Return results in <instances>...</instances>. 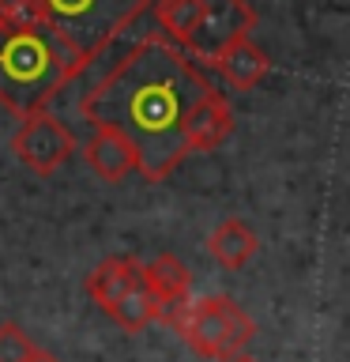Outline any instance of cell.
Returning <instances> with one entry per match:
<instances>
[{
    "instance_id": "6da1fadb",
    "label": "cell",
    "mask_w": 350,
    "mask_h": 362,
    "mask_svg": "<svg viewBox=\"0 0 350 362\" xmlns=\"http://www.w3.org/2000/svg\"><path fill=\"white\" fill-rule=\"evenodd\" d=\"M211 90L196 61L166 34H147L87 87L79 113L90 129H117L140 155L143 181H166L188 155V117Z\"/></svg>"
},
{
    "instance_id": "7a4b0ae2",
    "label": "cell",
    "mask_w": 350,
    "mask_h": 362,
    "mask_svg": "<svg viewBox=\"0 0 350 362\" xmlns=\"http://www.w3.org/2000/svg\"><path fill=\"white\" fill-rule=\"evenodd\" d=\"M83 68L87 61L49 23L0 27V102L19 121L38 110H49V102L76 76H83Z\"/></svg>"
},
{
    "instance_id": "3957f363",
    "label": "cell",
    "mask_w": 350,
    "mask_h": 362,
    "mask_svg": "<svg viewBox=\"0 0 350 362\" xmlns=\"http://www.w3.org/2000/svg\"><path fill=\"white\" fill-rule=\"evenodd\" d=\"M162 321L200 358H211V362H230L237 355H245L248 339L256 336V321L230 294H207V298H196V302L166 305Z\"/></svg>"
},
{
    "instance_id": "277c9868",
    "label": "cell",
    "mask_w": 350,
    "mask_h": 362,
    "mask_svg": "<svg viewBox=\"0 0 350 362\" xmlns=\"http://www.w3.org/2000/svg\"><path fill=\"white\" fill-rule=\"evenodd\" d=\"M45 23L90 64L102 57L155 0H38Z\"/></svg>"
},
{
    "instance_id": "5b68a950",
    "label": "cell",
    "mask_w": 350,
    "mask_h": 362,
    "mask_svg": "<svg viewBox=\"0 0 350 362\" xmlns=\"http://www.w3.org/2000/svg\"><path fill=\"white\" fill-rule=\"evenodd\" d=\"M11 151L23 166H30L34 174H53L61 170L76 151V136L68 132V124L61 117H53L49 110H38L30 117L19 121V132L11 140Z\"/></svg>"
},
{
    "instance_id": "8992f818",
    "label": "cell",
    "mask_w": 350,
    "mask_h": 362,
    "mask_svg": "<svg viewBox=\"0 0 350 362\" xmlns=\"http://www.w3.org/2000/svg\"><path fill=\"white\" fill-rule=\"evenodd\" d=\"M253 27H256V11L248 0H203V19L188 45V57L215 64V57L226 45H234L237 38H248Z\"/></svg>"
},
{
    "instance_id": "52a82bcc",
    "label": "cell",
    "mask_w": 350,
    "mask_h": 362,
    "mask_svg": "<svg viewBox=\"0 0 350 362\" xmlns=\"http://www.w3.org/2000/svg\"><path fill=\"white\" fill-rule=\"evenodd\" d=\"M83 158L109 185H117V181H124L128 174L140 170V155H135L132 140L121 136L117 129H90V140L83 144Z\"/></svg>"
},
{
    "instance_id": "ba28073f",
    "label": "cell",
    "mask_w": 350,
    "mask_h": 362,
    "mask_svg": "<svg viewBox=\"0 0 350 362\" xmlns=\"http://www.w3.org/2000/svg\"><path fill=\"white\" fill-rule=\"evenodd\" d=\"M234 132V110H230V98L222 90H207L196 110L188 117V129H185V140H188V151H215L219 144L230 140Z\"/></svg>"
},
{
    "instance_id": "9c48e42d",
    "label": "cell",
    "mask_w": 350,
    "mask_h": 362,
    "mask_svg": "<svg viewBox=\"0 0 350 362\" xmlns=\"http://www.w3.org/2000/svg\"><path fill=\"white\" fill-rule=\"evenodd\" d=\"M147 283V264L135 257H109L87 276V294L95 298L102 310H109L117 298Z\"/></svg>"
},
{
    "instance_id": "30bf717a",
    "label": "cell",
    "mask_w": 350,
    "mask_h": 362,
    "mask_svg": "<svg viewBox=\"0 0 350 362\" xmlns=\"http://www.w3.org/2000/svg\"><path fill=\"white\" fill-rule=\"evenodd\" d=\"M215 68H219L237 90H253L256 83H264V76L271 72V61L253 38H237L234 45H226V49L215 57Z\"/></svg>"
},
{
    "instance_id": "8fae6325",
    "label": "cell",
    "mask_w": 350,
    "mask_h": 362,
    "mask_svg": "<svg viewBox=\"0 0 350 362\" xmlns=\"http://www.w3.org/2000/svg\"><path fill=\"white\" fill-rule=\"evenodd\" d=\"M256 249H260V238H256L253 226L241 223V219H222L207 238V253L219 260L222 268H245L248 257H256Z\"/></svg>"
},
{
    "instance_id": "7c38bea8",
    "label": "cell",
    "mask_w": 350,
    "mask_h": 362,
    "mask_svg": "<svg viewBox=\"0 0 350 362\" xmlns=\"http://www.w3.org/2000/svg\"><path fill=\"white\" fill-rule=\"evenodd\" d=\"M106 313L113 317V325H121V328H124V332H143L147 325L162 321L166 302L158 298L155 287H151V279H147L143 287H135V291L124 294V298H117Z\"/></svg>"
},
{
    "instance_id": "4fadbf2b",
    "label": "cell",
    "mask_w": 350,
    "mask_h": 362,
    "mask_svg": "<svg viewBox=\"0 0 350 362\" xmlns=\"http://www.w3.org/2000/svg\"><path fill=\"white\" fill-rule=\"evenodd\" d=\"M155 19H158V30L188 53L203 19V0H155Z\"/></svg>"
},
{
    "instance_id": "5bb4252c",
    "label": "cell",
    "mask_w": 350,
    "mask_h": 362,
    "mask_svg": "<svg viewBox=\"0 0 350 362\" xmlns=\"http://www.w3.org/2000/svg\"><path fill=\"white\" fill-rule=\"evenodd\" d=\"M147 279H151L155 294L166 305L188 302V287H192V272L181 264L174 253H158L155 260H147Z\"/></svg>"
},
{
    "instance_id": "9a60e30c",
    "label": "cell",
    "mask_w": 350,
    "mask_h": 362,
    "mask_svg": "<svg viewBox=\"0 0 350 362\" xmlns=\"http://www.w3.org/2000/svg\"><path fill=\"white\" fill-rule=\"evenodd\" d=\"M34 351H38L34 339L19 325H11V321L0 325V362H30Z\"/></svg>"
},
{
    "instance_id": "2e32d148",
    "label": "cell",
    "mask_w": 350,
    "mask_h": 362,
    "mask_svg": "<svg viewBox=\"0 0 350 362\" xmlns=\"http://www.w3.org/2000/svg\"><path fill=\"white\" fill-rule=\"evenodd\" d=\"M45 23L38 0H0V27H38Z\"/></svg>"
},
{
    "instance_id": "e0dca14e",
    "label": "cell",
    "mask_w": 350,
    "mask_h": 362,
    "mask_svg": "<svg viewBox=\"0 0 350 362\" xmlns=\"http://www.w3.org/2000/svg\"><path fill=\"white\" fill-rule=\"evenodd\" d=\"M30 362H61V358H56V355H49V351H42V347H38V351H34V358H30Z\"/></svg>"
},
{
    "instance_id": "ac0fdd59",
    "label": "cell",
    "mask_w": 350,
    "mask_h": 362,
    "mask_svg": "<svg viewBox=\"0 0 350 362\" xmlns=\"http://www.w3.org/2000/svg\"><path fill=\"white\" fill-rule=\"evenodd\" d=\"M230 362H256L253 355H237V358H230Z\"/></svg>"
}]
</instances>
